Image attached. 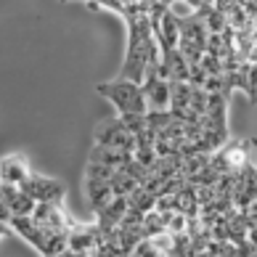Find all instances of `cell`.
I'll return each instance as SVG.
<instances>
[{
  "label": "cell",
  "mask_w": 257,
  "mask_h": 257,
  "mask_svg": "<svg viewBox=\"0 0 257 257\" xmlns=\"http://www.w3.org/2000/svg\"><path fill=\"white\" fill-rule=\"evenodd\" d=\"M96 90H98V96L109 98L114 103L117 114H125V111L146 114L149 111V101H146L144 85L130 80V77H117L111 82H101V85H96Z\"/></svg>",
  "instance_id": "cell-1"
},
{
  "label": "cell",
  "mask_w": 257,
  "mask_h": 257,
  "mask_svg": "<svg viewBox=\"0 0 257 257\" xmlns=\"http://www.w3.org/2000/svg\"><path fill=\"white\" fill-rule=\"evenodd\" d=\"M98 233H101L98 223L85 225L69 220V254H96Z\"/></svg>",
  "instance_id": "cell-2"
},
{
  "label": "cell",
  "mask_w": 257,
  "mask_h": 257,
  "mask_svg": "<svg viewBox=\"0 0 257 257\" xmlns=\"http://www.w3.org/2000/svg\"><path fill=\"white\" fill-rule=\"evenodd\" d=\"M19 188H24L35 202H59L61 204V199H64V186L59 183V180L37 175V173H32Z\"/></svg>",
  "instance_id": "cell-3"
},
{
  "label": "cell",
  "mask_w": 257,
  "mask_h": 257,
  "mask_svg": "<svg viewBox=\"0 0 257 257\" xmlns=\"http://www.w3.org/2000/svg\"><path fill=\"white\" fill-rule=\"evenodd\" d=\"M96 144L103 146H119V149H127V151H136V136L122 125L119 117L117 119H109L96 130Z\"/></svg>",
  "instance_id": "cell-4"
},
{
  "label": "cell",
  "mask_w": 257,
  "mask_h": 257,
  "mask_svg": "<svg viewBox=\"0 0 257 257\" xmlns=\"http://www.w3.org/2000/svg\"><path fill=\"white\" fill-rule=\"evenodd\" d=\"M8 228H14V231L22 236L27 244H32L37 252L45 254V246H48V233H45L43 228L32 220V215H11Z\"/></svg>",
  "instance_id": "cell-5"
},
{
  "label": "cell",
  "mask_w": 257,
  "mask_h": 257,
  "mask_svg": "<svg viewBox=\"0 0 257 257\" xmlns=\"http://www.w3.org/2000/svg\"><path fill=\"white\" fill-rule=\"evenodd\" d=\"M30 165L22 154H11L0 159V183L6 186H22L27 178H30Z\"/></svg>",
  "instance_id": "cell-6"
},
{
  "label": "cell",
  "mask_w": 257,
  "mask_h": 257,
  "mask_svg": "<svg viewBox=\"0 0 257 257\" xmlns=\"http://www.w3.org/2000/svg\"><path fill=\"white\" fill-rule=\"evenodd\" d=\"M90 162H101V165H109V167H122L125 162L133 159V151L127 149H119V146H103V144H96L90 151Z\"/></svg>",
  "instance_id": "cell-7"
},
{
  "label": "cell",
  "mask_w": 257,
  "mask_h": 257,
  "mask_svg": "<svg viewBox=\"0 0 257 257\" xmlns=\"http://www.w3.org/2000/svg\"><path fill=\"white\" fill-rule=\"evenodd\" d=\"M109 183H111V191H114V194H122V196H130V194L141 186L136 178L127 175L125 170H119V167L111 173V180H109Z\"/></svg>",
  "instance_id": "cell-8"
},
{
  "label": "cell",
  "mask_w": 257,
  "mask_h": 257,
  "mask_svg": "<svg viewBox=\"0 0 257 257\" xmlns=\"http://www.w3.org/2000/svg\"><path fill=\"white\" fill-rule=\"evenodd\" d=\"M117 117H119V122H122V125H125V127L133 133V136L149 127V119H146V114H141V111H125V114H117Z\"/></svg>",
  "instance_id": "cell-9"
},
{
  "label": "cell",
  "mask_w": 257,
  "mask_h": 257,
  "mask_svg": "<svg viewBox=\"0 0 257 257\" xmlns=\"http://www.w3.org/2000/svg\"><path fill=\"white\" fill-rule=\"evenodd\" d=\"M207 101H209V93L204 88H194V85H191V98H188L191 111L199 114V117H204V114H207Z\"/></svg>",
  "instance_id": "cell-10"
},
{
  "label": "cell",
  "mask_w": 257,
  "mask_h": 257,
  "mask_svg": "<svg viewBox=\"0 0 257 257\" xmlns=\"http://www.w3.org/2000/svg\"><path fill=\"white\" fill-rule=\"evenodd\" d=\"M204 24H207V30H209V32H223V30H225V24H228V19H225V14L217 11V8H212V11L204 16Z\"/></svg>",
  "instance_id": "cell-11"
},
{
  "label": "cell",
  "mask_w": 257,
  "mask_h": 257,
  "mask_svg": "<svg viewBox=\"0 0 257 257\" xmlns=\"http://www.w3.org/2000/svg\"><path fill=\"white\" fill-rule=\"evenodd\" d=\"M204 66V72L207 74H223V61H220V56H215V53H207L202 56V61H199Z\"/></svg>",
  "instance_id": "cell-12"
},
{
  "label": "cell",
  "mask_w": 257,
  "mask_h": 257,
  "mask_svg": "<svg viewBox=\"0 0 257 257\" xmlns=\"http://www.w3.org/2000/svg\"><path fill=\"white\" fill-rule=\"evenodd\" d=\"M188 82L194 85V88H204V82H207V72H204V66L202 64H188Z\"/></svg>",
  "instance_id": "cell-13"
},
{
  "label": "cell",
  "mask_w": 257,
  "mask_h": 257,
  "mask_svg": "<svg viewBox=\"0 0 257 257\" xmlns=\"http://www.w3.org/2000/svg\"><path fill=\"white\" fill-rule=\"evenodd\" d=\"M244 212H246V220H249V228H252V225H257V199H252L249 207H246Z\"/></svg>",
  "instance_id": "cell-14"
},
{
  "label": "cell",
  "mask_w": 257,
  "mask_h": 257,
  "mask_svg": "<svg viewBox=\"0 0 257 257\" xmlns=\"http://www.w3.org/2000/svg\"><path fill=\"white\" fill-rule=\"evenodd\" d=\"M246 239H249V241L257 246V225H252V228H249V233H246Z\"/></svg>",
  "instance_id": "cell-15"
},
{
  "label": "cell",
  "mask_w": 257,
  "mask_h": 257,
  "mask_svg": "<svg viewBox=\"0 0 257 257\" xmlns=\"http://www.w3.org/2000/svg\"><path fill=\"white\" fill-rule=\"evenodd\" d=\"M249 144H252V149L257 151V141H254V138H249Z\"/></svg>",
  "instance_id": "cell-16"
},
{
  "label": "cell",
  "mask_w": 257,
  "mask_h": 257,
  "mask_svg": "<svg viewBox=\"0 0 257 257\" xmlns=\"http://www.w3.org/2000/svg\"><path fill=\"white\" fill-rule=\"evenodd\" d=\"M0 236H3V231H0Z\"/></svg>",
  "instance_id": "cell-17"
}]
</instances>
